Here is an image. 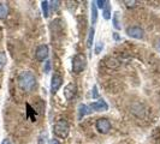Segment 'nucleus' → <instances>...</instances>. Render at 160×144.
Wrapping results in <instances>:
<instances>
[{
  "mask_svg": "<svg viewBox=\"0 0 160 144\" xmlns=\"http://www.w3.org/2000/svg\"><path fill=\"white\" fill-rule=\"evenodd\" d=\"M92 112L90 107L87 106V104H80L78 106V119H82L84 115H87L89 113Z\"/></svg>",
  "mask_w": 160,
  "mask_h": 144,
  "instance_id": "10",
  "label": "nucleus"
},
{
  "mask_svg": "<svg viewBox=\"0 0 160 144\" xmlns=\"http://www.w3.org/2000/svg\"><path fill=\"white\" fill-rule=\"evenodd\" d=\"M102 15H104L105 19H110V18H111V10H110V5H108V2L106 4V6L104 7V12H102Z\"/></svg>",
  "mask_w": 160,
  "mask_h": 144,
  "instance_id": "17",
  "label": "nucleus"
},
{
  "mask_svg": "<svg viewBox=\"0 0 160 144\" xmlns=\"http://www.w3.org/2000/svg\"><path fill=\"white\" fill-rule=\"evenodd\" d=\"M104 48V43L102 42H98V45H96V48H95V54H99L100 53V50Z\"/></svg>",
  "mask_w": 160,
  "mask_h": 144,
  "instance_id": "19",
  "label": "nucleus"
},
{
  "mask_svg": "<svg viewBox=\"0 0 160 144\" xmlns=\"http://www.w3.org/2000/svg\"><path fill=\"white\" fill-rule=\"evenodd\" d=\"M95 127L98 130V132L102 133V135H106L110 132V130L112 127L110 120L107 118H100V119L96 120V124H95Z\"/></svg>",
  "mask_w": 160,
  "mask_h": 144,
  "instance_id": "4",
  "label": "nucleus"
},
{
  "mask_svg": "<svg viewBox=\"0 0 160 144\" xmlns=\"http://www.w3.org/2000/svg\"><path fill=\"white\" fill-rule=\"evenodd\" d=\"M49 71H51V61H49V60H47V61L45 63V72H46V73H48Z\"/></svg>",
  "mask_w": 160,
  "mask_h": 144,
  "instance_id": "21",
  "label": "nucleus"
},
{
  "mask_svg": "<svg viewBox=\"0 0 160 144\" xmlns=\"http://www.w3.org/2000/svg\"><path fill=\"white\" fill-rule=\"evenodd\" d=\"M8 63V58L5 55L4 52H0V70H2L5 67V65Z\"/></svg>",
  "mask_w": 160,
  "mask_h": 144,
  "instance_id": "16",
  "label": "nucleus"
},
{
  "mask_svg": "<svg viewBox=\"0 0 160 144\" xmlns=\"http://www.w3.org/2000/svg\"><path fill=\"white\" fill-rule=\"evenodd\" d=\"M89 107H90V109L96 111V112H105V111L108 109V104L106 103V101H104V100L95 101V102H93V103L90 104Z\"/></svg>",
  "mask_w": 160,
  "mask_h": 144,
  "instance_id": "9",
  "label": "nucleus"
},
{
  "mask_svg": "<svg viewBox=\"0 0 160 144\" xmlns=\"http://www.w3.org/2000/svg\"><path fill=\"white\" fill-rule=\"evenodd\" d=\"M76 91H77V87L73 84V83H70L68 84L64 88V96L68 101H70L73 98V96L76 95Z\"/></svg>",
  "mask_w": 160,
  "mask_h": 144,
  "instance_id": "8",
  "label": "nucleus"
},
{
  "mask_svg": "<svg viewBox=\"0 0 160 144\" xmlns=\"http://www.w3.org/2000/svg\"><path fill=\"white\" fill-rule=\"evenodd\" d=\"M1 144H12V143H11V141H10V139L5 138V139H4L2 142H1Z\"/></svg>",
  "mask_w": 160,
  "mask_h": 144,
  "instance_id": "23",
  "label": "nucleus"
},
{
  "mask_svg": "<svg viewBox=\"0 0 160 144\" xmlns=\"http://www.w3.org/2000/svg\"><path fill=\"white\" fill-rule=\"evenodd\" d=\"M35 56L39 61H45L48 58V46H46V45L39 46L36 52H35Z\"/></svg>",
  "mask_w": 160,
  "mask_h": 144,
  "instance_id": "6",
  "label": "nucleus"
},
{
  "mask_svg": "<svg viewBox=\"0 0 160 144\" xmlns=\"http://www.w3.org/2000/svg\"><path fill=\"white\" fill-rule=\"evenodd\" d=\"M8 15V4L0 2V19H5Z\"/></svg>",
  "mask_w": 160,
  "mask_h": 144,
  "instance_id": "11",
  "label": "nucleus"
},
{
  "mask_svg": "<svg viewBox=\"0 0 160 144\" xmlns=\"http://www.w3.org/2000/svg\"><path fill=\"white\" fill-rule=\"evenodd\" d=\"M93 39H94V28H90L89 30V35H88V40H87V47L92 48V45H93Z\"/></svg>",
  "mask_w": 160,
  "mask_h": 144,
  "instance_id": "14",
  "label": "nucleus"
},
{
  "mask_svg": "<svg viewBox=\"0 0 160 144\" xmlns=\"http://www.w3.org/2000/svg\"><path fill=\"white\" fill-rule=\"evenodd\" d=\"M99 96L98 94V89H96V85H94V88H93V98H96Z\"/></svg>",
  "mask_w": 160,
  "mask_h": 144,
  "instance_id": "22",
  "label": "nucleus"
},
{
  "mask_svg": "<svg viewBox=\"0 0 160 144\" xmlns=\"http://www.w3.org/2000/svg\"><path fill=\"white\" fill-rule=\"evenodd\" d=\"M18 84L24 91H32L36 85V78L32 72L24 71L18 76Z\"/></svg>",
  "mask_w": 160,
  "mask_h": 144,
  "instance_id": "1",
  "label": "nucleus"
},
{
  "mask_svg": "<svg viewBox=\"0 0 160 144\" xmlns=\"http://www.w3.org/2000/svg\"><path fill=\"white\" fill-rule=\"evenodd\" d=\"M94 2H95L96 7L102 8V10H104V7L106 6V4H107L108 1H105V0H96V1H94Z\"/></svg>",
  "mask_w": 160,
  "mask_h": 144,
  "instance_id": "18",
  "label": "nucleus"
},
{
  "mask_svg": "<svg viewBox=\"0 0 160 144\" xmlns=\"http://www.w3.org/2000/svg\"><path fill=\"white\" fill-rule=\"evenodd\" d=\"M51 144H59V143H58L57 141H52V142H51Z\"/></svg>",
  "mask_w": 160,
  "mask_h": 144,
  "instance_id": "24",
  "label": "nucleus"
},
{
  "mask_svg": "<svg viewBox=\"0 0 160 144\" xmlns=\"http://www.w3.org/2000/svg\"><path fill=\"white\" fill-rule=\"evenodd\" d=\"M48 4H49L48 1H42V2H41V6H42V12H43V16H45V17L49 16V10H48L49 5H48Z\"/></svg>",
  "mask_w": 160,
  "mask_h": 144,
  "instance_id": "15",
  "label": "nucleus"
},
{
  "mask_svg": "<svg viewBox=\"0 0 160 144\" xmlns=\"http://www.w3.org/2000/svg\"><path fill=\"white\" fill-rule=\"evenodd\" d=\"M87 66V59L83 54H76L72 59V71L75 73H81Z\"/></svg>",
  "mask_w": 160,
  "mask_h": 144,
  "instance_id": "3",
  "label": "nucleus"
},
{
  "mask_svg": "<svg viewBox=\"0 0 160 144\" xmlns=\"http://www.w3.org/2000/svg\"><path fill=\"white\" fill-rule=\"evenodd\" d=\"M119 12H114V15H113V26H114V29H117V30H119L120 29V25H119Z\"/></svg>",
  "mask_w": 160,
  "mask_h": 144,
  "instance_id": "13",
  "label": "nucleus"
},
{
  "mask_svg": "<svg viewBox=\"0 0 160 144\" xmlns=\"http://www.w3.org/2000/svg\"><path fill=\"white\" fill-rule=\"evenodd\" d=\"M127 34L128 36L136 40H142L144 37V30L140 26H129L127 29Z\"/></svg>",
  "mask_w": 160,
  "mask_h": 144,
  "instance_id": "5",
  "label": "nucleus"
},
{
  "mask_svg": "<svg viewBox=\"0 0 160 144\" xmlns=\"http://www.w3.org/2000/svg\"><path fill=\"white\" fill-rule=\"evenodd\" d=\"M53 132H54V135L57 137L66 138L68 135H69V132H70V126H69V124L65 120H58L54 124Z\"/></svg>",
  "mask_w": 160,
  "mask_h": 144,
  "instance_id": "2",
  "label": "nucleus"
},
{
  "mask_svg": "<svg viewBox=\"0 0 160 144\" xmlns=\"http://www.w3.org/2000/svg\"><path fill=\"white\" fill-rule=\"evenodd\" d=\"M154 48H155L157 52L160 53V39H157V40L154 41Z\"/></svg>",
  "mask_w": 160,
  "mask_h": 144,
  "instance_id": "20",
  "label": "nucleus"
},
{
  "mask_svg": "<svg viewBox=\"0 0 160 144\" xmlns=\"http://www.w3.org/2000/svg\"><path fill=\"white\" fill-rule=\"evenodd\" d=\"M98 21V7L95 2L92 4V24H95Z\"/></svg>",
  "mask_w": 160,
  "mask_h": 144,
  "instance_id": "12",
  "label": "nucleus"
},
{
  "mask_svg": "<svg viewBox=\"0 0 160 144\" xmlns=\"http://www.w3.org/2000/svg\"><path fill=\"white\" fill-rule=\"evenodd\" d=\"M62 84H63V78L59 74H54L52 77V82H51V93L56 94L59 90V88L62 87Z\"/></svg>",
  "mask_w": 160,
  "mask_h": 144,
  "instance_id": "7",
  "label": "nucleus"
}]
</instances>
